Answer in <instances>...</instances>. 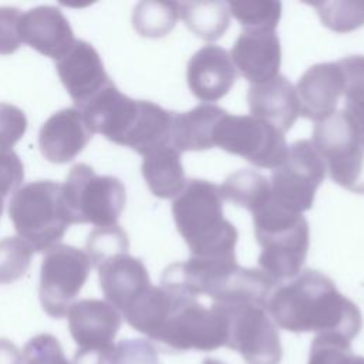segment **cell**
<instances>
[{
  "instance_id": "d4e9b609",
  "label": "cell",
  "mask_w": 364,
  "mask_h": 364,
  "mask_svg": "<svg viewBox=\"0 0 364 364\" xmlns=\"http://www.w3.org/2000/svg\"><path fill=\"white\" fill-rule=\"evenodd\" d=\"M219 191L222 199L246 208L250 212H255L272 198L270 181L252 169H239L230 173L219 186Z\"/></svg>"
},
{
  "instance_id": "f1b7e54d",
  "label": "cell",
  "mask_w": 364,
  "mask_h": 364,
  "mask_svg": "<svg viewBox=\"0 0 364 364\" xmlns=\"http://www.w3.org/2000/svg\"><path fill=\"white\" fill-rule=\"evenodd\" d=\"M320 16L323 24L333 31L347 33L364 24V0H336L309 3Z\"/></svg>"
},
{
  "instance_id": "ac0fdd59",
  "label": "cell",
  "mask_w": 364,
  "mask_h": 364,
  "mask_svg": "<svg viewBox=\"0 0 364 364\" xmlns=\"http://www.w3.org/2000/svg\"><path fill=\"white\" fill-rule=\"evenodd\" d=\"M91 136L92 132L81 112L75 108H65L53 114L43 124L38 145L47 161L65 164L85 148Z\"/></svg>"
},
{
  "instance_id": "8d00e7d4",
  "label": "cell",
  "mask_w": 364,
  "mask_h": 364,
  "mask_svg": "<svg viewBox=\"0 0 364 364\" xmlns=\"http://www.w3.org/2000/svg\"><path fill=\"white\" fill-rule=\"evenodd\" d=\"M202 364H225V363H222L219 360H215V358H206Z\"/></svg>"
},
{
  "instance_id": "4dcf8cb0",
  "label": "cell",
  "mask_w": 364,
  "mask_h": 364,
  "mask_svg": "<svg viewBox=\"0 0 364 364\" xmlns=\"http://www.w3.org/2000/svg\"><path fill=\"white\" fill-rule=\"evenodd\" d=\"M127 233L118 225L109 228H97L90 233L87 240V255L94 266H98L104 260L118 253H127Z\"/></svg>"
},
{
  "instance_id": "30bf717a",
  "label": "cell",
  "mask_w": 364,
  "mask_h": 364,
  "mask_svg": "<svg viewBox=\"0 0 364 364\" xmlns=\"http://www.w3.org/2000/svg\"><path fill=\"white\" fill-rule=\"evenodd\" d=\"M326 171V164L311 141H296L289 146L286 159L273 169L270 179L272 199L296 213L309 210Z\"/></svg>"
},
{
  "instance_id": "d6a6232c",
  "label": "cell",
  "mask_w": 364,
  "mask_h": 364,
  "mask_svg": "<svg viewBox=\"0 0 364 364\" xmlns=\"http://www.w3.org/2000/svg\"><path fill=\"white\" fill-rule=\"evenodd\" d=\"M27 128L24 112L6 102H0V151H11Z\"/></svg>"
},
{
  "instance_id": "5bb4252c",
  "label": "cell",
  "mask_w": 364,
  "mask_h": 364,
  "mask_svg": "<svg viewBox=\"0 0 364 364\" xmlns=\"http://www.w3.org/2000/svg\"><path fill=\"white\" fill-rule=\"evenodd\" d=\"M236 80V67L230 54L219 46L198 50L186 67V81L200 101L215 102L225 97Z\"/></svg>"
},
{
  "instance_id": "f546056e",
  "label": "cell",
  "mask_w": 364,
  "mask_h": 364,
  "mask_svg": "<svg viewBox=\"0 0 364 364\" xmlns=\"http://www.w3.org/2000/svg\"><path fill=\"white\" fill-rule=\"evenodd\" d=\"M33 247L21 237L0 240V283H10L21 277L31 262Z\"/></svg>"
},
{
  "instance_id": "52a82bcc",
  "label": "cell",
  "mask_w": 364,
  "mask_h": 364,
  "mask_svg": "<svg viewBox=\"0 0 364 364\" xmlns=\"http://www.w3.org/2000/svg\"><path fill=\"white\" fill-rule=\"evenodd\" d=\"M311 144L336 183L364 193V142L344 111L316 122Z\"/></svg>"
},
{
  "instance_id": "83f0119b",
  "label": "cell",
  "mask_w": 364,
  "mask_h": 364,
  "mask_svg": "<svg viewBox=\"0 0 364 364\" xmlns=\"http://www.w3.org/2000/svg\"><path fill=\"white\" fill-rule=\"evenodd\" d=\"M229 13L240 23L243 30L276 31L282 16V3L272 0L228 1Z\"/></svg>"
},
{
  "instance_id": "8fae6325",
  "label": "cell",
  "mask_w": 364,
  "mask_h": 364,
  "mask_svg": "<svg viewBox=\"0 0 364 364\" xmlns=\"http://www.w3.org/2000/svg\"><path fill=\"white\" fill-rule=\"evenodd\" d=\"M91 266L88 255L74 246L58 243L46 252L40 274V300L50 316L63 317L68 313Z\"/></svg>"
},
{
  "instance_id": "9c48e42d",
  "label": "cell",
  "mask_w": 364,
  "mask_h": 364,
  "mask_svg": "<svg viewBox=\"0 0 364 364\" xmlns=\"http://www.w3.org/2000/svg\"><path fill=\"white\" fill-rule=\"evenodd\" d=\"M215 146L269 169H276L289 152L284 134L252 115L226 114L216 128Z\"/></svg>"
},
{
  "instance_id": "e575fe53",
  "label": "cell",
  "mask_w": 364,
  "mask_h": 364,
  "mask_svg": "<svg viewBox=\"0 0 364 364\" xmlns=\"http://www.w3.org/2000/svg\"><path fill=\"white\" fill-rule=\"evenodd\" d=\"M21 13L16 7H0V54L7 55L14 53L20 44V23Z\"/></svg>"
},
{
  "instance_id": "7c38bea8",
  "label": "cell",
  "mask_w": 364,
  "mask_h": 364,
  "mask_svg": "<svg viewBox=\"0 0 364 364\" xmlns=\"http://www.w3.org/2000/svg\"><path fill=\"white\" fill-rule=\"evenodd\" d=\"M78 111L92 134H101L107 139L127 146L139 118L141 100L127 97L111 82Z\"/></svg>"
},
{
  "instance_id": "4316f807",
  "label": "cell",
  "mask_w": 364,
  "mask_h": 364,
  "mask_svg": "<svg viewBox=\"0 0 364 364\" xmlns=\"http://www.w3.org/2000/svg\"><path fill=\"white\" fill-rule=\"evenodd\" d=\"M179 17V3L148 0L136 4L132 26L144 37L158 38L166 36Z\"/></svg>"
},
{
  "instance_id": "e0dca14e",
  "label": "cell",
  "mask_w": 364,
  "mask_h": 364,
  "mask_svg": "<svg viewBox=\"0 0 364 364\" xmlns=\"http://www.w3.org/2000/svg\"><path fill=\"white\" fill-rule=\"evenodd\" d=\"M18 30L21 43L54 60H60L75 41L68 20L51 6H38L21 14Z\"/></svg>"
},
{
  "instance_id": "74e56055",
  "label": "cell",
  "mask_w": 364,
  "mask_h": 364,
  "mask_svg": "<svg viewBox=\"0 0 364 364\" xmlns=\"http://www.w3.org/2000/svg\"><path fill=\"white\" fill-rule=\"evenodd\" d=\"M3 199H4V196L0 195V216H1V212H3Z\"/></svg>"
},
{
  "instance_id": "5b68a950",
  "label": "cell",
  "mask_w": 364,
  "mask_h": 364,
  "mask_svg": "<svg viewBox=\"0 0 364 364\" xmlns=\"http://www.w3.org/2000/svg\"><path fill=\"white\" fill-rule=\"evenodd\" d=\"M125 200V188L118 178L97 175L85 164L73 166L64 183H61V203L70 225L115 226Z\"/></svg>"
},
{
  "instance_id": "277c9868",
  "label": "cell",
  "mask_w": 364,
  "mask_h": 364,
  "mask_svg": "<svg viewBox=\"0 0 364 364\" xmlns=\"http://www.w3.org/2000/svg\"><path fill=\"white\" fill-rule=\"evenodd\" d=\"M9 215L18 237L34 252H47L58 245L70 226L61 203V185L53 181L18 188L10 199Z\"/></svg>"
},
{
  "instance_id": "7402d4cb",
  "label": "cell",
  "mask_w": 364,
  "mask_h": 364,
  "mask_svg": "<svg viewBox=\"0 0 364 364\" xmlns=\"http://www.w3.org/2000/svg\"><path fill=\"white\" fill-rule=\"evenodd\" d=\"M228 112L213 104H199L188 112L172 114L171 145L179 152L215 146V132Z\"/></svg>"
},
{
  "instance_id": "484cf974",
  "label": "cell",
  "mask_w": 364,
  "mask_h": 364,
  "mask_svg": "<svg viewBox=\"0 0 364 364\" xmlns=\"http://www.w3.org/2000/svg\"><path fill=\"white\" fill-rule=\"evenodd\" d=\"M344 75V114L364 142V55H348L337 61Z\"/></svg>"
},
{
  "instance_id": "7a4b0ae2",
  "label": "cell",
  "mask_w": 364,
  "mask_h": 364,
  "mask_svg": "<svg viewBox=\"0 0 364 364\" xmlns=\"http://www.w3.org/2000/svg\"><path fill=\"white\" fill-rule=\"evenodd\" d=\"M172 215L191 256L235 255L236 228L223 218L219 186L203 179H189L172 202Z\"/></svg>"
},
{
  "instance_id": "d590c367",
  "label": "cell",
  "mask_w": 364,
  "mask_h": 364,
  "mask_svg": "<svg viewBox=\"0 0 364 364\" xmlns=\"http://www.w3.org/2000/svg\"><path fill=\"white\" fill-rule=\"evenodd\" d=\"M24 171L18 156L11 151H0V195L16 192L23 182Z\"/></svg>"
},
{
  "instance_id": "8992f818",
  "label": "cell",
  "mask_w": 364,
  "mask_h": 364,
  "mask_svg": "<svg viewBox=\"0 0 364 364\" xmlns=\"http://www.w3.org/2000/svg\"><path fill=\"white\" fill-rule=\"evenodd\" d=\"M226 337L228 321L218 304L205 307L195 297L175 293L172 310L155 341L169 351H212L225 346Z\"/></svg>"
},
{
  "instance_id": "1f68e13d",
  "label": "cell",
  "mask_w": 364,
  "mask_h": 364,
  "mask_svg": "<svg viewBox=\"0 0 364 364\" xmlns=\"http://www.w3.org/2000/svg\"><path fill=\"white\" fill-rule=\"evenodd\" d=\"M307 364H364V357L355 355L347 340L316 336Z\"/></svg>"
},
{
  "instance_id": "6da1fadb",
  "label": "cell",
  "mask_w": 364,
  "mask_h": 364,
  "mask_svg": "<svg viewBox=\"0 0 364 364\" xmlns=\"http://www.w3.org/2000/svg\"><path fill=\"white\" fill-rule=\"evenodd\" d=\"M267 311L276 326L293 333L314 331L316 336L351 341L363 327L360 309L330 277L311 269L276 287L267 300Z\"/></svg>"
},
{
  "instance_id": "d6986e66",
  "label": "cell",
  "mask_w": 364,
  "mask_h": 364,
  "mask_svg": "<svg viewBox=\"0 0 364 364\" xmlns=\"http://www.w3.org/2000/svg\"><path fill=\"white\" fill-rule=\"evenodd\" d=\"M247 102L252 117L272 124L283 134L293 127L300 115L296 88L280 74L264 82L252 84L247 91Z\"/></svg>"
},
{
  "instance_id": "3957f363",
  "label": "cell",
  "mask_w": 364,
  "mask_h": 364,
  "mask_svg": "<svg viewBox=\"0 0 364 364\" xmlns=\"http://www.w3.org/2000/svg\"><path fill=\"white\" fill-rule=\"evenodd\" d=\"M257 243L262 247L259 266L276 283L296 277L307 257L309 223L301 213L277 205L272 198L252 212Z\"/></svg>"
},
{
  "instance_id": "cb8c5ba5",
  "label": "cell",
  "mask_w": 364,
  "mask_h": 364,
  "mask_svg": "<svg viewBox=\"0 0 364 364\" xmlns=\"http://www.w3.org/2000/svg\"><path fill=\"white\" fill-rule=\"evenodd\" d=\"M179 16L193 34L206 41L223 36L230 23V13L225 1L179 3Z\"/></svg>"
},
{
  "instance_id": "9a60e30c",
  "label": "cell",
  "mask_w": 364,
  "mask_h": 364,
  "mask_svg": "<svg viewBox=\"0 0 364 364\" xmlns=\"http://www.w3.org/2000/svg\"><path fill=\"white\" fill-rule=\"evenodd\" d=\"M232 61L252 84L264 82L279 75L282 63L280 40L272 30H243L236 38Z\"/></svg>"
},
{
  "instance_id": "4fadbf2b",
  "label": "cell",
  "mask_w": 364,
  "mask_h": 364,
  "mask_svg": "<svg viewBox=\"0 0 364 364\" xmlns=\"http://www.w3.org/2000/svg\"><path fill=\"white\" fill-rule=\"evenodd\" d=\"M57 74L78 108L112 82L100 54L82 40H75L71 48L57 60Z\"/></svg>"
},
{
  "instance_id": "ba28073f",
  "label": "cell",
  "mask_w": 364,
  "mask_h": 364,
  "mask_svg": "<svg viewBox=\"0 0 364 364\" xmlns=\"http://www.w3.org/2000/svg\"><path fill=\"white\" fill-rule=\"evenodd\" d=\"M228 321L226 347L237 351L247 364H279L282 344L267 304L256 301L215 303Z\"/></svg>"
},
{
  "instance_id": "44dd1931",
  "label": "cell",
  "mask_w": 364,
  "mask_h": 364,
  "mask_svg": "<svg viewBox=\"0 0 364 364\" xmlns=\"http://www.w3.org/2000/svg\"><path fill=\"white\" fill-rule=\"evenodd\" d=\"M97 267L105 297L109 304L122 311L151 286L144 263L128 253H118Z\"/></svg>"
},
{
  "instance_id": "2e32d148",
  "label": "cell",
  "mask_w": 364,
  "mask_h": 364,
  "mask_svg": "<svg viewBox=\"0 0 364 364\" xmlns=\"http://www.w3.org/2000/svg\"><path fill=\"white\" fill-rule=\"evenodd\" d=\"M344 91V75L338 63H318L299 78L296 94L300 114L316 122L336 112Z\"/></svg>"
},
{
  "instance_id": "ffe728a7",
  "label": "cell",
  "mask_w": 364,
  "mask_h": 364,
  "mask_svg": "<svg viewBox=\"0 0 364 364\" xmlns=\"http://www.w3.org/2000/svg\"><path fill=\"white\" fill-rule=\"evenodd\" d=\"M70 330L82 348H112L119 326L118 310L101 300H81L68 310Z\"/></svg>"
},
{
  "instance_id": "836d02e7",
  "label": "cell",
  "mask_w": 364,
  "mask_h": 364,
  "mask_svg": "<svg viewBox=\"0 0 364 364\" xmlns=\"http://www.w3.org/2000/svg\"><path fill=\"white\" fill-rule=\"evenodd\" d=\"M117 364H159L156 350L145 340H125L118 344Z\"/></svg>"
},
{
  "instance_id": "603a6c76",
  "label": "cell",
  "mask_w": 364,
  "mask_h": 364,
  "mask_svg": "<svg viewBox=\"0 0 364 364\" xmlns=\"http://www.w3.org/2000/svg\"><path fill=\"white\" fill-rule=\"evenodd\" d=\"M142 175L151 192L161 199H175L186 183L181 152L171 144L144 156Z\"/></svg>"
}]
</instances>
